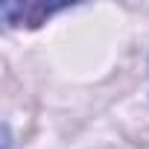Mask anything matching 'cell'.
<instances>
[{
    "label": "cell",
    "mask_w": 149,
    "mask_h": 149,
    "mask_svg": "<svg viewBox=\"0 0 149 149\" xmlns=\"http://www.w3.org/2000/svg\"><path fill=\"white\" fill-rule=\"evenodd\" d=\"M58 9H64V6H47V3H38V0H29V3H3L0 6L9 26H24V24L26 26H41Z\"/></svg>",
    "instance_id": "6da1fadb"
}]
</instances>
